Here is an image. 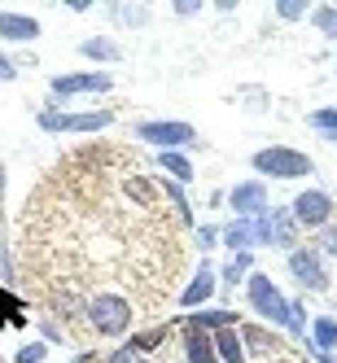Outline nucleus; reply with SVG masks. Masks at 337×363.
<instances>
[{"label": "nucleus", "mask_w": 337, "mask_h": 363, "mask_svg": "<svg viewBox=\"0 0 337 363\" xmlns=\"http://www.w3.org/2000/svg\"><path fill=\"white\" fill-rule=\"evenodd\" d=\"M84 315H88L96 337H123L127 328H132V320H136V306L123 294H96V298H88Z\"/></svg>", "instance_id": "nucleus-1"}, {"label": "nucleus", "mask_w": 337, "mask_h": 363, "mask_svg": "<svg viewBox=\"0 0 337 363\" xmlns=\"http://www.w3.org/2000/svg\"><path fill=\"white\" fill-rule=\"evenodd\" d=\"M245 298H250V306H254V315H263L267 324H289V302H284V294L276 289V280L272 276H263V272H250V280H245Z\"/></svg>", "instance_id": "nucleus-2"}, {"label": "nucleus", "mask_w": 337, "mask_h": 363, "mask_svg": "<svg viewBox=\"0 0 337 363\" xmlns=\"http://www.w3.org/2000/svg\"><path fill=\"white\" fill-rule=\"evenodd\" d=\"M254 171L258 175H272V179H302V175H311V158L298 153V149L272 145V149H258L254 153Z\"/></svg>", "instance_id": "nucleus-3"}, {"label": "nucleus", "mask_w": 337, "mask_h": 363, "mask_svg": "<svg viewBox=\"0 0 337 363\" xmlns=\"http://www.w3.org/2000/svg\"><path fill=\"white\" fill-rule=\"evenodd\" d=\"M289 215H294V223H298V228L324 232V228L333 223V197H328V193H320V189H306V193H298V197H294Z\"/></svg>", "instance_id": "nucleus-4"}, {"label": "nucleus", "mask_w": 337, "mask_h": 363, "mask_svg": "<svg viewBox=\"0 0 337 363\" xmlns=\"http://www.w3.org/2000/svg\"><path fill=\"white\" fill-rule=\"evenodd\" d=\"M114 123V110H84V114H62V110H44L40 127L44 132H101Z\"/></svg>", "instance_id": "nucleus-5"}, {"label": "nucleus", "mask_w": 337, "mask_h": 363, "mask_svg": "<svg viewBox=\"0 0 337 363\" xmlns=\"http://www.w3.org/2000/svg\"><path fill=\"white\" fill-rule=\"evenodd\" d=\"M289 276L302 284L306 294H320V289H328L324 258H320V250H311V245H298V250H289Z\"/></svg>", "instance_id": "nucleus-6"}, {"label": "nucleus", "mask_w": 337, "mask_h": 363, "mask_svg": "<svg viewBox=\"0 0 337 363\" xmlns=\"http://www.w3.org/2000/svg\"><path fill=\"white\" fill-rule=\"evenodd\" d=\"M48 88H53V96H101L114 88V79L106 70H74V74H57Z\"/></svg>", "instance_id": "nucleus-7"}, {"label": "nucleus", "mask_w": 337, "mask_h": 363, "mask_svg": "<svg viewBox=\"0 0 337 363\" xmlns=\"http://www.w3.org/2000/svg\"><path fill=\"white\" fill-rule=\"evenodd\" d=\"M136 136L149 140V145H158V149H184L197 140L193 132V123H179V118H162V123H140L136 127Z\"/></svg>", "instance_id": "nucleus-8"}, {"label": "nucleus", "mask_w": 337, "mask_h": 363, "mask_svg": "<svg viewBox=\"0 0 337 363\" xmlns=\"http://www.w3.org/2000/svg\"><path fill=\"white\" fill-rule=\"evenodd\" d=\"M228 206L237 211V219L267 215V184H263V179H245V184H237V189L228 193Z\"/></svg>", "instance_id": "nucleus-9"}, {"label": "nucleus", "mask_w": 337, "mask_h": 363, "mask_svg": "<svg viewBox=\"0 0 337 363\" xmlns=\"http://www.w3.org/2000/svg\"><path fill=\"white\" fill-rule=\"evenodd\" d=\"M219 289V272L211 267V263H201L197 272H193V280L184 284V294H179V302H184L189 311H201L206 302H211V294Z\"/></svg>", "instance_id": "nucleus-10"}, {"label": "nucleus", "mask_w": 337, "mask_h": 363, "mask_svg": "<svg viewBox=\"0 0 337 363\" xmlns=\"http://www.w3.org/2000/svg\"><path fill=\"white\" fill-rule=\"evenodd\" d=\"M40 35V22L31 13H13V9H0V40H13V44H31Z\"/></svg>", "instance_id": "nucleus-11"}, {"label": "nucleus", "mask_w": 337, "mask_h": 363, "mask_svg": "<svg viewBox=\"0 0 337 363\" xmlns=\"http://www.w3.org/2000/svg\"><path fill=\"white\" fill-rule=\"evenodd\" d=\"M241 342L258 354V359H289V354H284V346L276 342V337L267 333V328H254V324H245L241 328Z\"/></svg>", "instance_id": "nucleus-12"}, {"label": "nucleus", "mask_w": 337, "mask_h": 363, "mask_svg": "<svg viewBox=\"0 0 337 363\" xmlns=\"http://www.w3.org/2000/svg\"><path fill=\"white\" fill-rule=\"evenodd\" d=\"M184 354H189V363H219V354H215V333L184 328Z\"/></svg>", "instance_id": "nucleus-13"}, {"label": "nucleus", "mask_w": 337, "mask_h": 363, "mask_svg": "<svg viewBox=\"0 0 337 363\" xmlns=\"http://www.w3.org/2000/svg\"><path fill=\"white\" fill-rule=\"evenodd\" d=\"M232 324H237V315L223 311V306H201L197 315L184 320V328H201V333H219V328H232Z\"/></svg>", "instance_id": "nucleus-14"}, {"label": "nucleus", "mask_w": 337, "mask_h": 363, "mask_svg": "<svg viewBox=\"0 0 337 363\" xmlns=\"http://www.w3.org/2000/svg\"><path fill=\"white\" fill-rule=\"evenodd\" d=\"M267 223H272V245L298 250V223H294L289 211H267Z\"/></svg>", "instance_id": "nucleus-15"}, {"label": "nucleus", "mask_w": 337, "mask_h": 363, "mask_svg": "<svg viewBox=\"0 0 337 363\" xmlns=\"http://www.w3.org/2000/svg\"><path fill=\"white\" fill-rule=\"evenodd\" d=\"M215 354H219V363H245L250 359V350H245L237 328H219L215 333Z\"/></svg>", "instance_id": "nucleus-16"}, {"label": "nucleus", "mask_w": 337, "mask_h": 363, "mask_svg": "<svg viewBox=\"0 0 337 363\" xmlns=\"http://www.w3.org/2000/svg\"><path fill=\"white\" fill-rule=\"evenodd\" d=\"M219 237H223V245L232 254H250V245H254V219H232Z\"/></svg>", "instance_id": "nucleus-17"}, {"label": "nucleus", "mask_w": 337, "mask_h": 363, "mask_svg": "<svg viewBox=\"0 0 337 363\" xmlns=\"http://www.w3.org/2000/svg\"><path fill=\"white\" fill-rule=\"evenodd\" d=\"M158 167L175 179V184H189V179H193V162H189L179 149H162V153H158Z\"/></svg>", "instance_id": "nucleus-18"}, {"label": "nucleus", "mask_w": 337, "mask_h": 363, "mask_svg": "<svg viewBox=\"0 0 337 363\" xmlns=\"http://www.w3.org/2000/svg\"><path fill=\"white\" fill-rule=\"evenodd\" d=\"M79 53H84V57H92V62H118V57H123V53H118V44H114V40H106V35L84 40V44H79Z\"/></svg>", "instance_id": "nucleus-19"}, {"label": "nucleus", "mask_w": 337, "mask_h": 363, "mask_svg": "<svg viewBox=\"0 0 337 363\" xmlns=\"http://www.w3.org/2000/svg\"><path fill=\"white\" fill-rule=\"evenodd\" d=\"M250 272H254V254H232V263L219 272V284H241V280H250Z\"/></svg>", "instance_id": "nucleus-20"}, {"label": "nucleus", "mask_w": 337, "mask_h": 363, "mask_svg": "<svg viewBox=\"0 0 337 363\" xmlns=\"http://www.w3.org/2000/svg\"><path fill=\"white\" fill-rule=\"evenodd\" d=\"M167 324H158V328H149V333H136L132 337V342H127V350H132V354H149V350H158L162 342H167Z\"/></svg>", "instance_id": "nucleus-21"}, {"label": "nucleus", "mask_w": 337, "mask_h": 363, "mask_svg": "<svg viewBox=\"0 0 337 363\" xmlns=\"http://www.w3.org/2000/svg\"><path fill=\"white\" fill-rule=\"evenodd\" d=\"M311 342H316V350H337V320L320 315L311 324Z\"/></svg>", "instance_id": "nucleus-22"}, {"label": "nucleus", "mask_w": 337, "mask_h": 363, "mask_svg": "<svg viewBox=\"0 0 337 363\" xmlns=\"http://www.w3.org/2000/svg\"><path fill=\"white\" fill-rule=\"evenodd\" d=\"M162 193H167V201H171L175 219L189 228V223H193V211H189V201H184V189H179V184H171V179H167V184H162Z\"/></svg>", "instance_id": "nucleus-23"}, {"label": "nucleus", "mask_w": 337, "mask_h": 363, "mask_svg": "<svg viewBox=\"0 0 337 363\" xmlns=\"http://www.w3.org/2000/svg\"><path fill=\"white\" fill-rule=\"evenodd\" d=\"M306 123L316 127V132H328V136H337V106H328V110H316V114H306Z\"/></svg>", "instance_id": "nucleus-24"}, {"label": "nucleus", "mask_w": 337, "mask_h": 363, "mask_svg": "<svg viewBox=\"0 0 337 363\" xmlns=\"http://www.w3.org/2000/svg\"><path fill=\"white\" fill-rule=\"evenodd\" d=\"M0 320H5L9 328H18V324H22V302H18V298H9L5 289H0Z\"/></svg>", "instance_id": "nucleus-25"}, {"label": "nucleus", "mask_w": 337, "mask_h": 363, "mask_svg": "<svg viewBox=\"0 0 337 363\" xmlns=\"http://www.w3.org/2000/svg\"><path fill=\"white\" fill-rule=\"evenodd\" d=\"M311 22H316V27H320L324 35H337V9H333V5L316 9V13H311Z\"/></svg>", "instance_id": "nucleus-26"}, {"label": "nucleus", "mask_w": 337, "mask_h": 363, "mask_svg": "<svg viewBox=\"0 0 337 363\" xmlns=\"http://www.w3.org/2000/svg\"><path fill=\"white\" fill-rule=\"evenodd\" d=\"M44 354H48V346H44V342H27V346L13 354V363H44Z\"/></svg>", "instance_id": "nucleus-27"}, {"label": "nucleus", "mask_w": 337, "mask_h": 363, "mask_svg": "<svg viewBox=\"0 0 337 363\" xmlns=\"http://www.w3.org/2000/svg\"><path fill=\"white\" fill-rule=\"evenodd\" d=\"M284 328H289L294 337L306 333V311H302V302H289V324H284Z\"/></svg>", "instance_id": "nucleus-28"}, {"label": "nucleus", "mask_w": 337, "mask_h": 363, "mask_svg": "<svg viewBox=\"0 0 337 363\" xmlns=\"http://www.w3.org/2000/svg\"><path fill=\"white\" fill-rule=\"evenodd\" d=\"M276 13H280L284 22H294V18H302V13H306V5H298V0H280Z\"/></svg>", "instance_id": "nucleus-29"}, {"label": "nucleus", "mask_w": 337, "mask_h": 363, "mask_svg": "<svg viewBox=\"0 0 337 363\" xmlns=\"http://www.w3.org/2000/svg\"><path fill=\"white\" fill-rule=\"evenodd\" d=\"M320 250L337 258V228H324V237H320Z\"/></svg>", "instance_id": "nucleus-30"}, {"label": "nucleus", "mask_w": 337, "mask_h": 363, "mask_svg": "<svg viewBox=\"0 0 337 363\" xmlns=\"http://www.w3.org/2000/svg\"><path fill=\"white\" fill-rule=\"evenodd\" d=\"M106 363H145V354H132V350L123 346V350H114V354H110Z\"/></svg>", "instance_id": "nucleus-31"}, {"label": "nucleus", "mask_w": 337, "mask_h": 363, "mask_svg": "<svg viewBox=\"0 0 337 363\" xmlns=\"http://www.w3.org/2000/svg\"><path fill=\"white\" fill-rule=\"evenodd\" d=\"M215 241H219V232H215V228H197V245H201V250H211Z\"/></svg>", "instance_id": "nucleus-32"}, {"label": "nucleus", "mask_w": 337, "mask_h": 363, "mask_svg": "<svg viewBox=\"0 0 337 363\" xmlns=\"http://www.w3.org/2000/svg\"><path fill=\"white\" fill-rule=\"evenodd\" d=\"M13 79H18V66L9 57H0V84H13Z\"/></svg>", "instance_id": "nucleus-33"}, {"label": "nucleus", "mask_w": 337, "mask_h": 363, "mask_svg": "<svg viewBox=\"0 0 337 363\" xmlns=\"http://www.w3.org/2000/svg\"><path fill=\"white\" fill-rule=\"evenodd\" d=\"M175 13H184V18H189V13H197V0H179Z\"/></svg>", "instance_id": "nucleus-34"}, {"label": "nucleus", "mask_w": 337, "mask_h": 363, "mask_svg": "<svg viewBox=\"0 0 337 363\" xmlns=\"http://www.w3.org/2000/svg\"><path fill=\"white\" fill-rule=\"evenodd\" d=\"M44 337H48V342H57V337H62V328H57L53 320H44Z\"/></svg>", "instance_id": "nucleus-35"}, {"label": "nucleus", "mask_w": 337, "mask_h": 363, "mask_svg": "<svg viewBox=\"0 0 337 363\" xmlns=\"http://www.w3.org/2000/svg\"><path fill=\"white\" fill-rule=\"evenodd\" d=\"M311 359H316V363H337V359H333V350H311Z\"/></svg>", "instance_id": "nucleus-36"}, {"label": "nucleus", "mask_w": 337, "mask_h": 363, "mask_svg": "<svg viewBox=\"0 0 337 363\" xmlns=\"http://www.w3.org/2000/svg\"><path fill=\"white\" fill-rule=\"evenodd\" d=\"M79 363H88V354H84V359H79Z\"/></svg>", "instance_id": "nucleus-37"}, {"label": "nucleus", "mask_w": 337, "mask_h": 363, "mask_svg": "<svg viewBox=\"0 0 337 363\" xmlns=\"http://www.w3.org/2000/svg\"><path fill=\"white\" fill-rule=\"evenodd\" d=\"M333 145H337V136H333Z\"/></svg>", "instance_id": "nucleus-38"}]
</instances>
